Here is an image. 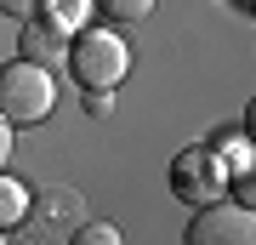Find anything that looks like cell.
I'll return each mask as SVG.
<instances>
[{
    "label": "cell",
    "mask_w": 256,
    "mask_h": 245,
    "mask_svg": "<svg viewBox=\"0 0 256 245\" xmlns=\"http://www.w3.org/2000/svg\"><path fill=\"white\" fill-rule=\"evenodd\" d=\"M68 74L80 91H114L131 74V46L114 29H80L68 35Z\"/></svg>",
    "instance_id": "1"
},
{
    "label": "cell",
    "mask_w": 256,
    "mask_h": 245,
    "mask_svg": "<svg viewBox=\"0 0 256 245\" xmlns=\"http://www.w3.org/2000/svg\"><path fill=\"white\" fill-rule=\"evenodd\" d=\"M57 109V80L46 63H28V57H12L0 69V114L12 126H40Z\"/></svg>",
    "instance_id": "2"
},
{
    "label": "cell",
    "mask_w": 256,
    "mask_h": 245,
    "mask_svg": "<svg viewBox=\"0 0 256 245\" xmlns=\"http://www.w3.org/2000/svg\"><path fill=\"white\" fill-rule=\"evenodd\" d=\"M228 165L216 160V148L210 143H188L182 154L171 160V194L182 205H210V200H222L228 194Z\"/></svg>",
    "instance_id": "3"
},
{
    "label": "cell",
    "mask_w": 256,
    "mask_h": 245,
    "mask_svg": "<svg viewBox=\"0 0 256 245\" xmlns=\"http://www.w3.org/2000/svg\"><path fill=\"white\" fill-rule=\"evenodd\" d=\"M182 239L188 245H256V217L239 200H210V205H194V222Z\"/></svg>",
    "instance_id": "4"
},
{
    "label": "cell",
    "mask_w": 256,
    "mask_h": 245,
    "mask_svg": "<svg viewBox=\"0 0 256 245\" xmlns=\"http://www.w3.org/2000/svg\"><path fill=\"white\" fill-rule=\"evenodd\" d=\"M18 57H28V63H63V57H68V29L63 23H52V18H40V12H34V18H23V52Z\"/></svg>",
    "instance_id": "5"
},
{
    "label": "cell",
    "mask_w": 256,
    "mask_h": 245,
    "mask_svg": "<svg viewBox=\"0 0 256 245\" xmlns=\"http://www.w3.org/2000/svg\"><path fill=\"white\" fill-rule=\"evenodd\" d=\"M28 205H34V188H28L23 177L0 171V234H6V228H23L28 222Z\"/></svg>",
    "instance_id": "6"
},
{
    "label": "cell",
    "mask_w": 256,
    "mask_h": 245,
    "mask_svg": "<svg viewBox=\"0 0 256 245\" xmlns=\"http://www.w3.org/2000/svg\"><path fill=\"white\" fill-rule=\"evenodd\" d=\"M28 217H40V222H74V228H80L86 222V205H80L74 188H52V194H40V200L28 205Z\"/></svg>",
    "instance_id": "7"
},
{
    "label": "cell",
    "mask_w": 256,
    "mask_h": 245,
    "mask_svg": "<svg viewBox=\"0 0 256 245\" xmlns=\"http://www.w3.org/2000/svg\"><path fill=\"white\" fill-rule=\"evenodd\" d=\"M210 148H216V160L228 165V177H250V165H256L250 137H222V143H210Z\"/></svg>",
    "instance_id": "8"
},
{
    "label": "cell",
    "mask_w": 256,
    "mask_h": 245,
    "mask_svg": "<svg viewBox=\"0 0 256 245\" xmlns=\"http://www.w3.org/2000/svg\"><path fill=\"white\" fill-rule=\"evenodd\" d=\"M68 245H126V234H120L114 222H80L68 234Z\"/></svg>",
    "instance_id": "9"
},
{
    "label": "cell",
    "mask_w": 256,
    "mask_h": 245,
    "mask_svg": "<svg viewBox=\"0 0 256 245\" xmlns=\"http://www.w3.org/2000/svg\"><path fill=\"white\" fill-rule=\"evenodd\" d=\"M102 12H108L114 23H137V18H148L154 12V0H97Z\"/></svg>",
    "instance_id": "10"
},
{
    "label": "cell",
    "mask_w": 256,
    "mask_h": 245,
    "mask_svg": "<svg viewBox=\"0 0 256 245\" xmlns=\"http://www.w3.org/2000/svg\"><path fill=\"white\" fill-rule=\"evenodd\" d=\"M108 109H114V91H86V114H97V120H102Z\"/></svg>",
    "instance_id": "11"
},
{
    "label": "cell",
    "mask_w": 256,
    "mask_h": 245,
    "mask_svg": "<svg viewBox=\"0 0 256 245\" xmlns=\"http://www.w3.org/2000/svg\"><path fill=\"white\" fill-rule=\"evenodd\" d=\"M0 12H6V18H34L40 0H0Z\"/></svg>",
    "instance_id": "12"
},
{
    "label": "cell",
    "mask_w": 256,
    "mask_h": 245,
    "mask_svg": "<svg viewBox=\"0 0 256 245\" xmlns=\"http://www.w3.org/2000/svg\"><path fill=\"white\" fill-rule=\"evenodd\" d=\"M12 137H18V126L0 114V171H6V160H12Z\"/></svg>",
    "instance_id": "13"
},
{
    "label": "cell",
    "mask_w": 256,
    "mask_h": 245,
    "mask_svg": "<svg viewBox=\"0 0 256 245\" xmlns=\"http://www.w3.org/2000/svg\"><path fill=\"white\" fill-rule=\"evenodd\" d=\"M0 245H6V234H0Z\"/></svg>",
    "instance_id": "14"
},
{
    "label": "cell",
    "mask_w": 256,
    "mask_h": 245,
    "mask_svg": "<svg viewBox=\"0 0 256 245\" xmlns=\"http://www.w3.org/2000/svg\"><path fill=\"white\" fill-rule=\"evenodd\" d=\"M245 6H250V0H245Z\"/></svg>",
    "instance_id": "15"
}]
</instances>
